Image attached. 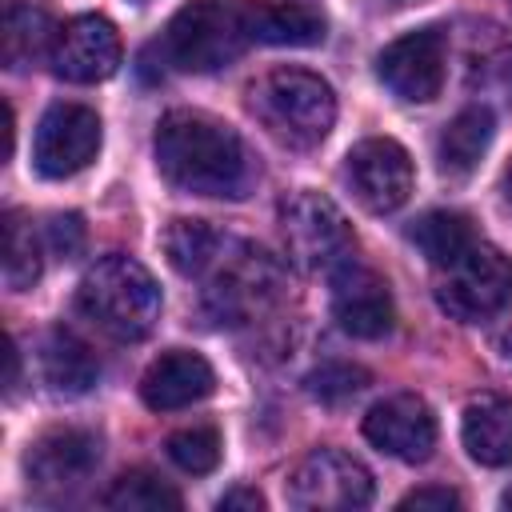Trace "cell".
<instances>
[{"label": "cell", "mask_w": 512, "mask_h": 512, "mask_svg": "<svg viewBox=\"0 0 512 512\" xmlns=\"http://www.w3.org/2000/svg\"><path fill=\"white\" fill-rule=\"evenodd\" d=\"M248 44V20L236 0H192L184 4L164 36H160V56L164 64L180 72H216L228 68Z\"/></svg>", "instance_id": "5b68a950"}, {"label": "cell", "mask_w": 512, "mask_h": 512, "mask_svg": "<svg viewBox=\"0 0 512 512\" xmlns=\"http://www.w3.org/2000/svg\"><path fill=\"white\" fill-rule=\"evenodd\" d=\"M436 304L460 320L480 324L508 308L512 300V260L484 240H472L456 260L436 268Z\"/></svg>", "instance_id": "8992f818"}, {"label": "cell", "mask_w": 512, "mask_h": 512, "mask_svg": "<svg viewBox=\"0 0 512 512\" xmlns=\"http://www.w3.org/2000/svg\"><path fill=\"white\" fill-rule=\"evenodd\" d=\"M56 24L48 20L44 8L24 4V0H8L4 8V32H0V52H4V68L8 72H24L36 60L52 56L56 44Z\"/></svg>", "instance_id": "44dd1931"}, {"label": "cell", "mask_w": 512, "mask_h": 512, "mask_svg": "<svg viewBox=\"0 0 512 512\" xmlns=\"http://www.w3.org/2000/svg\"><path fill=\"white\" fill-rule=\"evenodd\" d=\"M344 180L368 212L384 216V212H396L408 204L416 168H412V156L404 152V144H396L388 136H368V140L352 144V152L344 156Z\"/></svg>", "instance_id": "9c48e42d"}, {"label": "cell", "mask_w": 512, "mask_h": 512, "mask_svg": "<svg viewBox=\"0 0 512 512\" xmlns=\"http://www.w3.org/2000/svg\"><path fill=\"white\" fill-rule=\"evenodd\" d=\"M152 148L160 176L188 196L244 200L256 184V160L248 144L236 136V128L208 112L176 108L160 116Z\"/></svg>", "instance_id": "6da1fadb"}, {"label": "cell", "mask_w": 512, "mask_h": 512, "mask_svg": "<svg viewBox=\"0 0 512 512\" xmlns=\"http://www.w3.org/2000/svg\"><path fill=\"white\" fill-rule=\"evenodd\" d=\"M40 376L56 396H84L100 380V360L80 336L52 328L40 340Z\"/></svg>", "instance_id": "ffe728a7"}, {"label": "cell", "mask_w": 512, "mask_h": 512, "mask_svg": "<svg viewBox=\"0 0 512 512\" xmlns=\"http://www.w3.org/2000/svg\"><path fill=\"white\" fill-rule=\"evenodd\" d=\"M104 508H116V512H180L184 496L168 480H160L156 472L132 468V472L112 480V488L104 492Z\"/></svg>", "instance_id": "cb8c5ba5"}, {"label": "cell", "mask_w": 512, "mask_h": 512, "mask_svg": "<svg viewBox=\"0 0 512 512\" xmlns=\"http://www.w3.org/2000/svg\"><path fill=\"white\" fill-rule=\"evenodd\" d=\"M200 280L208 284L204 308L212 312L216 324H232V328L264 320L288 296V272L264 248H252L232 236Z\"/></svg>", "instance_id": "277c9868"}, {"label": "cell", "mask_w": 512, "mask_h": 512, "mask_svg": "<svg viewBox=\"0 0 512 512\" xmlns=\"http://www.w3.org/2000/svg\"><path fill=\"white\" fill-rule=\"evenodd\" d=\"M368 368H360V364H348V360H328V364H320V368H312L308 376H304V388H308V396H316L320 404H344V400H352V396H360L364 388H368Z\"/></svg>", "instance_id": "484cf974"}, {"label": "cell", "mask_w": 512, "mask_h": 512, "mask_svg": "<svg viewBox=\"0 0 512 512\" xmlns=\"http://www.w3.org/2000/svg\"><path fill=\"white\" fill-rule=\"evenodd\" d=\"M100 152V116L88 104H52L32 132V164L48 180L76 176Z\"/></svg>", "instance_id": "8fae6325"}, {"label": "cell", "mask_w": 512, "mask_h": 512, "mask_svg": "<svg viewBox=\"0 0 512 512\" xmlns=\"http://www.w3.org/2000/svg\"><path fill=\"white\" fill-rule=\"evenodd\" d=\"M168 456L176 468L192 472V476H204L220 464V432L212 424H192V428H180L168 436Z\"/></svg>", "instance_id": "4316f807"}, {"label": "cell", "mask_w": 512, "mask_h": 512, "mask_svg": "<svg viewBox=\"0 0 512 512\" xmlns=\"http://www.w3.org/2000/svg\"><path fill=\"white\" fill-rule=\"evenodd\" d=\"M220 512H264V496L256 488H232L216 500Z\"/></svg>", "instance_id": "f546056e"}, {"label": "cell", "mask_w": 512, "mask_h": 512, "mask_svg": "<svg viewBox=\"0 0 512 512\" xmlns=\"http://www.w3.org/2000/svg\"><path fill=\"white\" fill-rule=\"evenodd\" d=\"M244 20H248V40L276 44V48H312L328 32L324 12L316 4H300V0L244 4Z\"/></svg>", "instance_id": "e0dca14e"}, {"label": "cell", "mask_w": 512, "mask_h": 512, "mask_svg": "<svg viewBox=\"0 0 512 512\" xmlns=\"http://www.w3.org/2000/svg\"><path fill=\"white\" fill-rule=\"evenodd\" d=\"M44 240H48V248H52L60 260H72V256H80V248H84V220H80L76 212L52 216V220L44 224Z\"/></svg>", "instance_id": "83f0119b"}, {"label": "cell", "mask_w": 512, "mask_h": 512, "mask_svg": "<svg viewBox=\"0 0 512 512\" xmlns=\"http://www.w3.org/2000/svg\"><path fill=\"white\" fill-rule=\"evenodd\" d=\"M0 268H4V284L12 292H28L40 280V240L32 220L20 208L4 212L0 224Z\"/></svg>", "instance_id": "603a6c76"}, {"label": "cell", "mask_w": 512, "mask_h": 512, "mask_svg": "<svg viewBox=\"0 0 512 512\" xmlns=\"http://www.w3.org/2000/svg\"><path fill=\"white\" fill-rule=\"evenodd\" d=\"M364 440L384 456H396L404 464H424L436 448V416L420 396L396 392L368 408Z\"/></svg>", "instance_id": "5bb4252c"}, {"label": "cell", "mask_w": 512, "mask_h": 512, "mask_svg": "<svg viewBox=\"0 0 512 512\" xmlns=\"http://www.w3.org/2000/svg\"><path fill=\"white\" fill-rule=\"evenodd\" d=\"M332 320L356 340H380L396 324L392 288L376 268L340 264L332 272Z\"/></svg>", "instance_id": "7c38bea8"}, {"label": "cell", "mask_w": 512, "mask_h": 512, "mask_svg": "<svg viewBox=\"0 0 512 512\" xmlns=\"http://www.w3.org/2000/svg\"><path fill=\"white\" fill-rule=\"evenodd\" d=\"M448 72V36L444 28H416L396 36L376 56V76L384 88L408 104H428L440 96Z\"/></svg>", "instance_id": "30bf717a"}, {"label": "cell", "mask_w": 512, "mask_h": 512, "mask_svg": "<svg viewBox=\"0 0 512 512\" xmlns=\"http://www.w3.org/2000/svg\"><path fill=\"white\" fill-rule=\"evenodd\" d=\"M504 504H512V492H508V496H504Z\"/></svg>", "instance_id": "1f68e13d"}, {"label": "cell", "mask_w": 512, "mask_h": 512, "mask_svg": "<svg viewBox=\"0 0 512 512\" xmlns=\"http://www.w3.org/2000/svg\"><path fill=\"white\" fill-rule=\"evenodd\" d=\"M460 440L468 456L484 468H504L512 464V400L508 396H476L464 408L460 420Z\"/></svg>", "instance_id": "ac0fdd59"}, {"label": "cell", "mask_w": 512, "mask_h": 512, "mask_svg": "<svg viewBox=\"0 0 512 512\" xmlns=\"http://www.w3.org/2000/svg\"><path fill=\"white\" fill-rule=\"evenodd\" d=\"M280 236L288 260L300 272H336L340 264H348L356 248L344 212L312 188H300L280 204Z\"/></svg>", "instance_id": "52a82bcc"}, {"label": "cell", "mask_w": 512, "mask_h": 512, "mask_svg": "<svg viewBox=\"0 0 512 512\" xmlns=\"http://www.w3.org/2000/svg\"><path fill=\"white\" fill-rule=\"evenodd\" d=\"M76 312L104 336L132 344L144 340L160 320V284L140 260L112 252L80 276Z\"/></svg>", "instance_id": "7a4b0ae2"}, {"label": "cell", "mask_w": 512, "mask_h": 512, "mask_svg": "<svg viewBox=\"0 0 512 512\" xmlns=\"http://www.w3.org/2000/svg\"><path fill=\"white\" fill-rule=\"evenodd\" d=\"M408 240L428 256V264H432V268H440V264L456 260V256H460L476 236H472L468 216L448 212V208H436V212H424V216L412 224Z\"/></svg>", "instance_id": "d4e9b609"}, {"label": "cell", "mask_w": 512, "mask_h": 512, "mask_svg": "<svg viewBox=\"0 0 512 512\" xmlns=\"http://www.w3.org/2000/svg\"><path fill=\"white\" fill-rule=\"evenodd\" d=\"M212 388H216L212 364L200 352H188V348H172V352L156 356L140 376V396L152 412L192 408L204 396H212Z\"/></svg>", "instance_id": "2e32d148"}, {"label": "cell", "mask_w": 512, "mask_h": 512, "mask_svg": "<svg viewBox=\"0 0 512 512\" xmlns=\"http://www.w3.org/2000/svg\"><path fill=\"white\" fill-rule=\"evenodd\" d=\"M120 32L104 16H72L52 44V72L68 84H96L120 68Z\"/></svg>", "instance_id": "4fadbf2b"}, {"label": "cell", "mask_w": 512, "mask_h": 512, "mask_svg": "<svg viewBox=\"0 0 512 512\" xmlns=\"http://www.w3.org/2000/svg\"><path fill=\"white\" fill-rule=\"evenodd\" d=\"M504 192H508V200H512V164H508V172H504Z\"/></svg>", "instance_id": "4dcf8cb0"}, {"label": "cell", "mask_w": 512, "mask_h": 512, "mask_svg": "<svg viewBox=\"0 0 512 512\" xmlns=\"http://www.w3.org/2000/svg\"><path fill=\"white\" fill-rule=\"evenodd\" d=\"M284 496L300 512H356L372 504V472L340 448H316L296 464Z\"/></svg>", "instance_id": "ba28073f"}, {"label": "cell", "mask_w": 512, "mask_h": 512, "mask_svg": "<svg viewBox=\"0 0 512 512\" xmlns=\"http://www.w3.org/2000/svg\"><path fill=\"white\" fill-rule=\"evenodd\" d=\"M400 508H460V496L452 488H416L400 500Z\"/></svg>", "instance_id": "f1b7e54d"}, {"label": "cell", "mask_w": 512, "mask_h": 512, "mask_svg": "<svg viewBox=\"0 0 512 512\" xmlns=\"http://www.w3.org/2000/svg\"><path fill=\"white\" fill-rule=\"evenodd\" d=\"M248 112L288 148H316L336 124V92L308 68H272L248 84Z\"/></svg>", "instance_id": "3957f363"}, {"label": "cell", "mask_w": 512, "mask_h": 512, "mask_svg": "<svg viewBox=\"0 0 512 512\" xmlns=\"http://www.w3.org/2000/svg\"><path fill=\"white\" fill-rule=\"evenodd\" d=\"M228 236L216 232L208 220H172L168 232H164V252H168V264L188 276V280H200L216 256L224 252Z\"/></svg>", "instance_id": "7402d4cb"}, {"label": "cell", "mask_w": 512, "mask_h": 512, "mask_svg": "<svg viewBox=\"0 0 512 512\" xmlns=\"http://www.w3.org/2000/svg\"><path fill=\"white\" fill-rule=\"evenodd\" d=\"M96 464H100V440L84 428H52L24 456L28 484L36 492H72L92 476Z\"/></svg>", "instance_id": "9a60e30c"}, {"label": "cell", "mask_w": 512, "mask_h": 512, "mask_svg": "<svg viewBox=\"0 0 512 512\" xmlns=\"http://www.w3.org/2000/svg\"><path fill=\"white\" fill-rule=\"evenodd\" d=\"M492 136H496V120H492V112L484 104H472V108L456 112L444 124L440 140H436V164H440V172L452 176V180L472 176L476 164L484 160Z\"/></svg>", "instance_id": "d6986e66"}]
</instances>
